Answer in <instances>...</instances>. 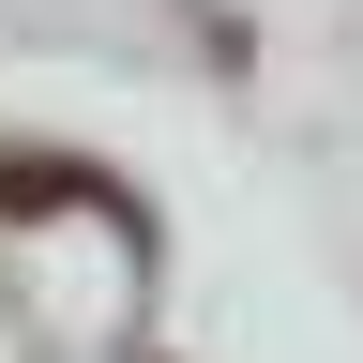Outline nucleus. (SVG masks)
Wrapping results in <instances>:
<instances>
[{
    "mask_svg": "<svg viewBox=\"0 0 363 363\" xmlns=\"http://www.w3.org/2000/svg\"><path fill=\"white\" fill-rule=\"evenodd\" d=\"M61 197H106L91 167H0V212H61Z\"/></svg>",
    "mask_w": 363,
    "mask_h": 363,
    "instance_id": "1",
    "label": "nucleus"
}]
</instances>
